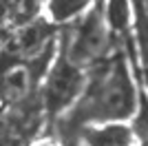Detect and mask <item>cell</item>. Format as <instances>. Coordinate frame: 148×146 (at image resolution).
<instances>
[{
  "instance_id": "5",
  "label": "cell",
  "mask_w": 148,
  "mask_h": 146,
  "mask_svg": "<svg viewBox=\"0 0 148 146\" xmlns=\"http://www.w3.org/2000/svg\"><path fill=\"white\" fill-rule=\"evenodd\" d=\"M80 140L86 146H133L135 133L124 122H106V124H88L80 128Z\"/></svg>"
},
{
  "instance_id": "3",
  "label": "cell",
  "mask_w": 148,
  "mask_h": 146,
  "mask_svg": "<svg viewBox=\"0 0 148 146\" xmlns=\"http://www.w3.org/2000/svg\"><path fill=\"white\" fill-rule=\"evenodd\" d=\"M58 47H60L58 24H53L49 18L38 16L25 24L5 31L0 44V58L51 67L53 58L58 55Z\"/></svg>"
},
{
  "instance_id": "12",
  "label": "cell",
  "mask_w": 148,
  "mask_h": 146,
  "mask_svg": "<svg viewBox=\"0 0 148 146\" xmlns=\"http://www.w3.org/2000/svg\"><path fill=\"white\" fill-rule=\"evenodd\" d=\"M139 78H142V84H144V91L148 93V64L146 67H142V75H139Z\"/></svg>"
},
{
  "instance_id": "17",
  "label": "cell",
  "mask_w": 148,
  "mask_h": 146,
  "mask_svg": "<svg viewBox=\"0 0 148 146\" xmlns=\"http://www.w3.org/2000/svg\"><path fill=\"white\" fill-rule=\"evenodd\" d=\"M42 2H44V0H42Z\"/></svg>"
},
{
  "instance_id": "13",
  "label": "cell",
  "mask_w": 148,
  "mask_h": 146,
  "mask_svg": "<svg viewBox=\"0 0 148 146\" xmlns=\"http://www.w3.org/2000/svg\"><path fill=\"white\" fill-rule=\"evenodd\" d=\"M33 146H58L53 140H42V142H36Z\"/></svg>"
},
{
  "instance_id": "1",
  "label": "cell",
  "mask_w": 148,
  "mask_h": 146,
  "mask_svg": "<svg viewBox=\"0 0 148 146\" xmlns=\"http://www.w3.org/2000/svg\"><path fill=\"white\" fill-rule=\"evenodd\" d=\"M139 104L130 58L124 49H115L104 62L88 69L84 93L75 106L64 115L69 131H80L88 124H106V122L133 120Z\"/></svg>"
},
{
  "instance_id": "6",
  "label": "cell",
  "mask_w": 148,
  "mask_h": 146,
  "mask_svg": "<svg viewBox=\"0 0 148 146\" xmlns=\"http://www.w3.org/2000/svg\"><path fill=\"white\" fill-rule=\"evenodd\" d=\"M104 20L111 29L113 38L126 42L133 38L135 29V5L133 0H104Z\"/></svg>"
},
{
  "instance_id": "7",
  "label": "cell",
  "mask_w": 148,
  "mask_h": 146,
  "mask_svg": "<svg viewBox=\"0 0 148 146\" xmlns=\"http://www.w3.org/2000/svg\"><path fill=\"white\" fill-rule=\"evenodd\" d=\"M42 0H0V29L9 31L40 16Z\"/></svg>"
},
{
  "instance_id": "14",
  "label": "cell",
  "mask_w": 148,
  "mask_h": 146,
  "mask_svg": "<svg viewBox=\"0 0 148 146\" xmlns=\"http://www.w3.org/2000/svg\"><path fill=\"white\" fill-rule=\"evenodd\" d=\"M2 38H5V31L0 29V44H2Z\"/></svg>"
},
{
  "instance_id": "2",
  "label": "cell",
  "mask_w": 148,
  "mask_h": 146,
  "mask_svg": "<svg viewBox=\"0 0 148 146\" xmlns=\"http://www.w3.org/2000/svg\"><path fill=\"white\" fill-rule=\"evenodd\" d=\"M58 51L84 71L97 67L115 51V38L104 20L102 0H97L82 18L62 27Z\"/></svg>"
},
{
  "instance_id": "15",
  "label": "cell",
  "mask_w": 148,
  "mask_h": 146,
  "mask_svg": "<svg viewBox=\"0 0 148 146\" xmlns=\"http://www.w3.org/2000/svg\"><path fill=\"white\" fill-rule=\"evenodd\" d=\"M93 2H97V0H93Z\"/></svg>"
},
{
  "instance_id": "10",
  "label": "cell",
  "mask_w": 148,
  "mask_h": 146,
  "mask_svg": "<svg viewBox=\"0 0 148 146\" xmlns=\"http://www.w3.org/2000/svg\"><path fill=\"white\" fill-rule=\"evenodd\" d=\"M130 128L135 133V140L139 144L148 146V93L144 89L139 91V104H137V111H135V115H133Z\"/></svg>"
},
{
  "instance_id": "4",
  "label": "cell",
  "mask_w": 148,
  "mask_h": 146,
  "mask_svg": "<svg viewBox=\"0 0 148 146\" xmlns=\"http://www.w3.org/2000/svg\"><path fill=\"white\" fill-rule=\"evenodd\" d=\"M86 78L88 71L73 64L64 53L58 51L40 84V102H42L44 115L49 120L66 115L84 93Z\"/></svg>"
},
{
  "instance_id": "9",
  "label": "cell",
  "mask_w": 148,
  "mask_h": 146,
  "mask_svg": "<svg viewBox=\"0 0 148 146\" xmlns=\"http://www.w3.org/2000/svg\"><path fill=\"white\" fill-rule=\"evenodd\" d=\"M31 135L0 109V146H25Z\"/></svg>"
},
{
  "instance_id": "11",
  "label": "cell",
  "mask_w": 148,
  "mask_h": 146,
  "mask_svg": "<svg viewBox=\"0 0 148 146\" xmlns=\"http://www.w3.org/2000/svg\"><path fill=\"white\" fill-rule=\"evenodd\" d=\"M133 5H135V9L148 20V0H133Z\"/></svg>"
},
{
  "instance_id": "16",
  "label": "cell",
  "mask_w": 148,
  "mask_h": 146,
  "mask_svg": "<svg viewBox=\"0 0 148 146\" xmlns=\"http://www.w3.org/2000/svg\"><path fill=\"white\" fill-rule=\"evenodd\" d=\"M139 146H144V144H139Z\"/></svg>"
},
{
  "instance_id": "8",
  "label": "cell",
  "mask_w": 148,
  "mask_h": 146,
  "mask_svg": "<svg viewBox=\"0 0 148 146\" xmlns=\"http://www.w3.org/2000/svg\"><path fill=\"white\" fill-rule=\"evenodd\" d=\"M44 2H47L49 20L58 27H64V24L82 18L93 7V0H44Z\"/></svg>"
}]
</instances>
